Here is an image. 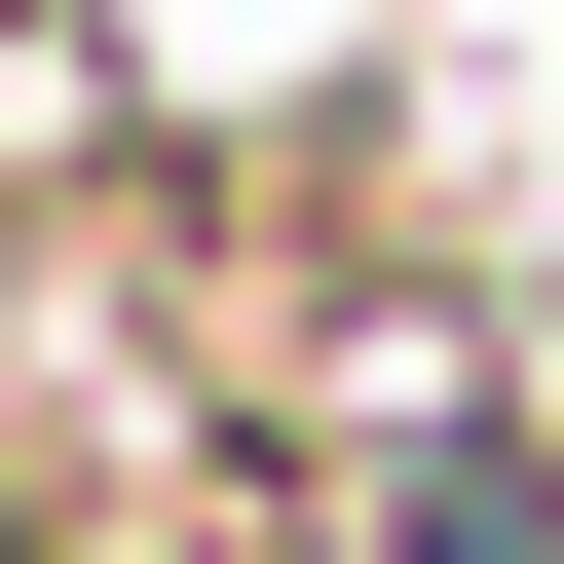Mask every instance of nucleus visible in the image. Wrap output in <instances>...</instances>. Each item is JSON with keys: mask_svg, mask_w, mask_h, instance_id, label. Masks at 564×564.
I'll return each mask as SVG.
<instances>
[{"mask_svg": "<svg viewBox=\"0 0 564 564\" xmlns=\"http://www.w3.org/2000/svg\"><path fill=\"white\" fill-rule=\"evenodd\" d=\"M302 564H339V527H302Z\"/></svg>", "mask_w": 564, "mask_h": 564, "instance_id": "obj_1", "label": "nucleus"}]
</instances>
